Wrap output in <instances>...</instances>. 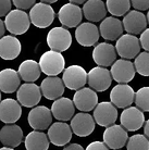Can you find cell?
Listing matches in <instances>:
<instances>
[{
    "label": "cell",
    "instance_id": "cell-32",
    "mask_svg": "<svg viewBox=\"0 0 149 150\" xmlns=\"http://www.w3.org/2000/svg\"><path fill=\"white\" fill-rule=\"evenodd\" d=\"M107 10L113 16H122L130 12L131 0H107Z\"/></svg>",
    "mask_w": 149,
    "mask_h": 150
},
{
    "label": "cell",
    "instance_id": "cell-26",
    "mask_svg": "<svg viewBox=\"0 0 149 150\" xmlns=\"http://www.w3.org/2000/svg\"><path fill=\"white\" fill-rule=\"evenodd\" d=\"M52 115L60 122H67L73 119L75 113V105L71 99L61 97L55 100L51 105Z\"/></svg>",
    "mask_w": 149,
    "mask_h": 150
},
{
    "label": "cell",
    "instance_id": "cell-1",
    "mask_svg": "<svg viewBox=\"0 0 149 150\" xmlns=\"http://www.w3.org/2000/svg\"><path fill=\"white\" fill-rule=\"evenodd\" d=\"M41 72L48 76H57L65 70V60L61 52L49 50L41 54L39 59Z\"/></svg>",
    "mask_w": 149,
    "mask_h": 150
},
{
    "label": "cell",
    "instance_id": "cell-36",
    "mask_svg": "<svg viewBox=\"0 0 149 150\" xmlns=\"http://www.w3.org/2000/svg\"><path fill=\"white\" fill-rule=\"evenodd\" d=\"M12 4H14L16 9L26 11L36 4V0H12Z\"/></svg>",
    "mask_w": 149,
    "mask_h": 150
},
{
    "label": "cell",
    "instance_id": "cell-42",
    "mask_svg": "<svg viewBox=\"0 0 149 150\" xmlns=\"http://www.w3.org/2000/svg\"><path fill=\"white\" fill-rule=\"evenodd\" d=\"M6 24H4V21L0 19V39L4 36V32H6Z\"/></svg>",
    "mask_w": 149,
    "mask_h": 150
},
{
    "label": "cell",
    "instance_id": "cell-47",
    "mask_svg": "<svg viewBox=\"0 0 149 150\" xmlns=\"http://www.w3.org/2000/svg\"><path fill=\"white\" fill-rule=\"evenodd\" d=\"M147 22L149 24V10H148V13H147Z\"/></svg>",
    "mask_w": 149,
    "mask_h": 150
},
{
    "label": "cell",
    "instance_id": "cell-30",
    "mask_svg": "<svg viewBox=\"0 0 149 150\" xmlns=\"http://www.w3.org/2000/svg\"><path fill=\"white\" fill-rule=\"evenodd\" d=\"M19 75L25 83L36 82L41 74V69L38 62L35 60H25L20 64Z\"/></svg>",
    "mask_w": 149,
    "mask_h": 150
},
{
    "label": "cell",
    "instance_id": "cell-4",
    "mask_svg": "<svg viewBox=\"0 0 149 150\" xmlns=\"http://www.w3.org/2000/svg\"><path fill=\"white\" fill-rule=\"evenodd\" d=\"M140 40L135 35L124 34L116 40V52L122 59H134L140 53Z\"/></svg>",
    "mask_w": 149,
    "mask_h": 150
},
{
    "label": "cell",
    "instance_id": "cell-33",
    "mask_svg": "<svg viewBox=\"0 0 149 150\" xmlns=\"http://www.w3.org/2000/svg\"><path fill=\"white\" fill-rule=\"evenodd\" d=\"M126 148L127 150H149V139L142 134L131 136L126 144Z\"/></svg>",
    "mask_w": 149,
    "mask_h": 150
},
{
    "label": "cell",
    "instance_id": "cell-3",
    "mask_svg": "<svg viewBox=\"0 0 149 150\" xmlns=\"http://www.w3.org/2000/svg\"><path fill=\"white\" fill-rule=\"evenodd\" d=\"M28 15H30L31 23L34 26L38 28H46L50 26L52 22L55 21L56 13L50 4L39 2L31 9Z\"/></svg>",
    "mask_w": 149,
    "mask_h": 150
},
{
    "label": "cell",
    "instance_id": "cell-39",
    "mask_svg": "<svg viewBox=\"0 0 149 150\" xmlns=\"http://www.w3.org/2000/svg\"><path fill=\"white\" fill-rule=\"evenodd\" d=\"M139 40H140V46L143 47V49H145L147 52H149V28L145 30L140 34Z\"/></svg>",
    "mask_w": 149,
    "mask_h": 150
},
{
    "label": "cell",
    "instance_id": "cell-9",
    "mask_svg": "<svg viewBox=\"0 0 149 150\" xmlns=\"http://www.w3.org/2000/svg\"><path fill=\"white\" fill-rule=\"evenodd\" d=\"M112 79H112L111 72L108 69L96 67L88 72L87 83L90 88L95 91H104L111 86Z\"/></svg>",
    "mask_w": 149,
    "mask_h": 150
},
{
    "label": "cell",
    "instance_id": "cell-20",
    "mask_svg": "<svg viewBox=\"0 0 149 150\" xmlns=\"http://www.w3.org/2000/svg\"><path fill=\"white\" fill-rule=\"evenodd\" d=\"M72 128L69 124L64 122H57L52 123L48 128V138L50 143L55 146L61 147L65 146L70 143L72 138Z\"/></svg>",
    "mask_w": 149,
    "mask_h": 150
},
{
    "label": "cell",
    "instance_id": "cell-15",
    "mask_svg": "<svg viewBox=\"0 0 149 150\" xmlns=\"http://www.w3.org/2000/svg\"><path fill=\"white\" fill-rule=\"evenodd\" d=\"M112 79L119 84H127L135 77L136 69L133 62L126 59L116 60L111 67Z\"/></svg>",
    "mask_w": 149,
    "mask_h": 150
},
{
    "label": "cell",
    "instance_id": "cell-34",
    "mask_svg": "<svg viewBox=\"0 0 149 150\" xmlns=\"http://www.w3.org/2000/svg\"><path fill=\"white\" fill-rule=\"evenodd\" d=\"M135 103L143 112H149V87H142L135 94Z\"/></svg>",
    "mask_w": 149,
    "mask_h": 150
},
{
    "label": "cell",
    "instance_id": "cell-24",
    "mask_svg": "<svg viewBox=\"0 0 149 150\" xmlns=\"http://www.w3.org/2000/svg\"><path fill=\"white\" fill-rule=\"evenodd\" d=\"M63 81L58 76H48L43 79L40 84V89L43 96L48 100H57L64 94Z\"/></svg>",
    "mask_w": 149,
    "mask_h": 150
},
{
    "label": "cell",
    "instance_id": "cell-10",
    "mask_svg": "<svg viewBox=\"0 0 149 150\" xmlns=\"http://www.w3.org/2000/svg\"><path fill=\"white\" fill-rule=\"evenodd\" d=\"M104 143L110 149H121L128 142V135L126 129L122 125H111L104 132Z\"/></svg>",
    "mask_w": 149,
    "mask_h": 150
},
{
    "label": "cell",
    "instance_id": "cell-38",
    "mask_svg": "<svg viewBox=\"0 0 149 150\" xmlns=\"http://www.w3.org/2000/svg\"><path fill=\"white\" fill-rule=\"evenodd\" d=\"M12 0H0V18L7 16L11 12Z\"/></svg>",
    "mask_w": 149,
    "mask_h": 150
},
{
    "label": "cell",
    "instance_id": "cell-48",
    "mask_svg": "<svg viewBox=\"0 0 149 150\" xmlns=\"http://www.w3.org/2000/svg\"><path fill=\"white\" fill-rule=\"evenodd\" d=\"M1 91V90H0ZM0 102H1V93H0Z\"/></svg>",
    "mask_w": 149,
    "mask_h": 150
},
{
    "label": "cell",
    "instance_id": "cell-12",
    "mask_svg": "<svg viewBox=\"0 0 149 150\" xmlns=\"http://www.w3.org/2000/svg\"><path fill=\"white\" fill-rule=\"evenodd\" d=\"M83 15H84L83 9H81L77 4H71V2L63 4L58 12L60 23L69 28L77 27L78 25H81Z\"/></svg>",
    "mask_w": 149,
    "mask_h": 150
},
{
    "label": "cell",
    "instance_id": "cell-21",
    "mask_svg": "<svg viewBox=\"0 0 149 150\" xmlns=\"http://www.w3.org/2000/svg\"><path fill=\"white\" fill-rule=\"evenodd\" d=\"M123 27L128 34L138 35L147 30V16L143 12L132 10L124 16Z\"/></svg>",
    "mask_w": 149,
    "mask_h": 150
},
{
    "label": "cell",
    "instance_id": "cell-25",
    "mask_svg": "<svg viewBox=\"0 0 149 150\" xmlns=\"http://www.w3.org/2000/svg\"><path fill=\"white\" fill-rule=\"evenodd\" d=\"M24 140L22 128L16 124H7L0 129V142L4 147L15 148Z\"/></svg>",
    "mask_w": 149,
    "mask_h": 150
},
{
    "label": "cell",
    "instance_id": "cell-43",
    "mask_svg": "<svg viewBox=\"0 0 149 150\" xmlns=\"http://www.w3.org/2000/svg\"><path fill=\"white\" fill-rule=\"evenodd\" d=\"M144 134L147 138L149 139V119L145 122V125H144Z\"/></svg>",
    "mask_w": 149,
    "mask_h": 150
},
{
    "label": "cell",
    "instance_id": "cell-28",
    "mask_svg": "<svg viewBox=\"0 0 149 150\" xmlns=\"http://www.w3.org/2000/svg\"><path fill=\"white\" fill-rule=\"evenodd\" d=\"M107 11V6L102 0H87L83 6V14L89 22L104 21Z\"/></svg>",
    "mask_w": 149,
    "mask_h": 150
},
{
    "label": "cell",
    "instance_id": "cell-22",
    "mask_svg": "<svg viewBox=\"0 0 149 150\" xmlns=\"http://www.w3.org/2000/svg\"><path fill=\"white\" fill-rule=\"evenodd\" d=\"M123 23L116 16H108L100 23V36L106 40H118L123 35Z\"/></svg>",
    "mask_w": 149,
    "mask_h": 150
},
{
    "label": "cell",
    "instance_id": "cell-8",
    "mask_svg": "<svg viewBox=\"0 0 149 150\" xmlns=\"http://www.w3.org/2000/svg\"><path fill=\"white\" fill-rule=\"evenodd\" d=\"M27 120L34 131H45L51 126L52 112L45 105H37L31 110Z\"/></svg>",
    "mask_w": 149,
    "mask_h": 150
},
{
    "label": "cell",
    "instance_id": "cell-27",
    "mask_svg": "<svg viewBox=\"0 0 149 150\" xmlns=\"http://www.w3.org/2000/svg\"><path fill=\"white\" fill-rule=\"evenodd\" d=\"M22 50L21 42L15 36L8 35L0 39V58L4 60H14Z\"/></svg>",
    "mask_w": 149,
    "mask_h": 150
},
{
    "label": "cell",
    "instance_id": "cell-46",
    "mask_svg": "<svg viewBox=\"0 0 149 150\" xmlns=\"http://www.w3.org/2000/svg\"><path fill=\"white\" fill-rule=\"evenodd\" d=\"M0 150H14L13 148H9V147H2V148H0Z\"/></svg>",
    "mask_w": 149,
    "mask_h": 150
},
{
    "label": "cell",
    "instance_id": "cell-11",
    "mask_svg": "<svg viewBox=\"0 0 149 150\" xmlns=\"http://www.w3.org/2000/svg\"><path fill=\"white\" fill-rule=\"evenodd\" d=\"M94 119L98 125L109 127L116 123L118 119V109L112 102H100L94 110Z\"/></svg>",
    "mask_w": 149,
    "mask_h": 150
},
{
    "label": "cell",
    "instance_id": "cell-2",
    "mask_svg": "<svg viewBox=\"0 0 149 150\" xmlns=\"http://www.w3.org/2000/svg\"><path fill=\"white\" fill-rule=\"evenodd\" d=\"M4 24L8 32L13 35H23L28 30L31 25L30 15L25 11L14 9L6 16Z\"/></svg>",
    "mask_w": 149,
    "mask_h": 150
},
{
    "label": "cell",
    "instance_id": "cell-31",
    "mask_svg": "<svg viewBox=\"0 0 149 150\" xmlns=\"http://www.w3.org/2000/svg\"><path fill=\"white\" fill-rule=\"evenodd\" d=\"M26 150H48L50 140L48 135L39 131H33L27 134L24 140Z\"/></svg>",
    "mask_w": 149,
    "mask_h": 150
},
{
    "label": "cell",
    "instance_id": "cell-37",
    "mask_svg": "<svg viewBox=\"0 0 149 150\" xmlns=\"http://www.w3.org/2000/svg\"><path fill=\"white\" fill-rule=\"evenodd\" d=\"M131 4L137 11H146L149 10V0H131Z\"/></svg>",
    "mask_w": 149,
    "mask_h": 150
},
{
    "label": "cell",
    "instance_id": "cell-40",
    "mask_svg": "<svg viewBox=\"0 0 149 150\" xmlns=\"http://www.w3.org/2000/svg\"><path fill=\"white\" fill-rule=\"evenodd\" d=\"M85 150H109V147L104 142H93L86 147Z\"/></svg>",
    "mask_w": 149,
    "mask_h": 150
},
{
    "label": "cell",
    "instance_id": "cell-44",
    "mask_svg": "<svg viewBox=\"0 0 149 150\" xmlns=\"http://www.w3.org/2000/svg\"><path fill=\"white\" fill-rule=\"evenodd\" d=\"M71 4H85L87 0H69Z\"/></svg>",
    "mask_w": 149,
    "mask_h": 150
},
{
    "label": "cell",
    "instance_id": "cell-16",
    "mask_svg": "<svg viewBox=\"0 0 149 150\" xmlns=\"http://www.w3.org/2000/svg\"><path fill=\"white\" fill-rule=\"evenodd\" d=\"M121 125L126 131L136 132L145 125V115L140 109L137 107H128L123 110L120 117Z\"/></svg>",
    "mask_w": 149,
    "mask_h": 150
},
{
    "label": "cell",
    "instance_id": "cell-5",
    "mask_svg": "<svg viewBox=\"0 0 149 150\" xmlns=\"http://www.w3.org/2000/svg\"><path fill=\"white\" fill-rule=\"evenodd\" d=\"M47 45L50 50L63 52L72 45L71 33L64 27H53L47 35Z\"/></svg>",
    "mask_w": 149,
    "mask_h": 150
},
{
    "label": "cell",
    "instance_id": "cell-19",
    "mask_svg": "<svg viewBox=\"0 0 149 150\" xmlns=\"http://www.w3.org/2000/svg\"><path fill=\"white\" fill-rule=\"evenodd\" d=\"M96 121L94 116L86 112L77 113L73 116L71 120V128L72 132L78 137H86L89 136L95 129Z\"/></svg>",
    "mask_w": 149,
    "mask_h": 150
},
{
    "label": "cell",
    "instance_id": "cell-13",
    "mask_svg": "<svg viewBox=\"0 0 149 150\" xmlns=\"http://www.w3.org/2000/svg\"><path fill=\"white\" fill-rule=\"evenodd\" d=\"M100 37V32L94 23L85 22L78 25L75 30V38L83 47H92L96 45Z\"/></svg>",
    "mask_w": 149,
    "mask_h": 150
},
{
    "label": "cell",
    "instance_id": "cell-17",
    "mask_svg": "<svg viewBox=\"0 0 149 150\" xmlns=\"http://www.w3.org/2000/svg\"><path fill=\"white\" fill-rule=\"evenodd\" d=\"M116 47L108 42L98 44L93 50V60L98 67L107 68L116 61Z\"/></svg>",
    "mask_w": 149,
    "mask_h": 150
},
{
    "label": "cell",
    "instance_id": "cell-14",
    "mask_svg": "<svg viewBox=\"0 0 149 150\" xmlns=\"http://www.w3.org/2000/svg\"><path fill=\"white\" fill-rule=\"evenodd\" d=\"M134 89L127 84H118L110 93V100L116 108L126 109L135 100Z\"/></svg>",
    "mask_w": 149,
    "mask_h": 150
},
{
    "label": "cell",
    "instance_id": "cell-41",
    "mask_svg": "<svg viewBox=\"0 0 149 150\" xmlns=\"http://www.w3.org/2000/svg\"><path fill=\"white\" fill-rule=\"evenodd\" d=\"M63 150H85L79 144H70L67 147H64Z\"/></svg>",
    "mask_w": 149,
    "mask_h": 150
},
{
    "label": "cell",
    "instance_id": "cell-45",
    "mask_svg": "<svg viewBox=\"0 0 149 150\" xmlns=\"http://www.w3.org/2000/svg\"><path fill=\"white\" fill-rule=\"evenodd\" d=\"M58 0H40V2H44V4H55L57 2Z\"/></svg>",
    "mask_w": 149,
    "mask_h": 150
},
{
    "label": "cell",
    "instance_id": "cell-7",
    "mask_svg": "<svg viewBox=\"0 0 149 150\" xmlns=\"http://www.w3.org/2000/svg\"><path fill=\"white\" fill-rule=\"evenodd\" d=\"M43 96L40 87L35 83H24L18 89V101L25 108H35Z\"/></svg>",
    "mask_w": 149,
    "mask_h": 150
},
{
    "label": "cell",
    "instance_id": "cell-23",
    "mask_svg": "<svg viewBox=\"0 0 149 150\" xmlns=\"http://www.w3.org/2000/svg\"><path fill=\"white\" fill-rule=\"evenodd\" d=\"M22 114V108L19 101L7 98L0 102V121L7 124H14Z\"/></svg>",
    "mask_w": 149,
    "mask_h": 150
},
{
    "label": "cell",
    "instance_id": "cell-35",
    "mask_svg": "<svg viewBox=\"0 0 149 150\" xmlns=\"http://www.w3.org/2000/svg\"><path fill=\"white\" fill-rule=\"evenodd\" d=\"M136 72L142 76H149V52H140L134 61Z\"/></svg>",
    "mask_w": 149,
    "mask_h": 150
},
{
    "label": "cell",
    "instance_id": "cell-18",
    "mask_svg": "<svg viewBox=\"0 0 149 150\" xmlns=\"http://www.w3.org/2000/svg\"><path fill=\"white\" fill-rule=\"evenodd\" d=\"M73 102L75 108H77L82 112H89L98 105V96L96 91L92 88H82L76 90L73 97Z\"/></svg>",
    "mask_w": 149,
    "mask_h": 150
},
{
    "label": "cell",
    "instance_id": "cell-29",
    "mask_svg": "<svg viewBox=\"0 0 149 150\" xmlns=\"http://www.w3.org/2000/svg\"><path fill=\"white\" fill-rule=\"evenodd\" d=\"M21 77L19 72L13 69H4L0 71V90L6 94H12L20 88Z\"/></svg>",
    "mask_w": 149,
    "mask_h": 150
},
{
    "label": "cell",
    "instance_id": "cell-6",
    "mask_svg": "<svg viewBox=\"0 0 149 150\" xmlns=\"http://www.w3.org/2000/svg\"><path fill=\"white\" fill-rule=\"evenodd\" d=\"M88 79V73L81 65H70L63 71V81L65 87L71 90H79L84 86Z\"/></svg>",
    "mask_w": 149,
    "mask_h": 150
}]
</instances>
